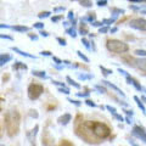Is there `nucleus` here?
Returning a JSON list of instances; mask_svg holds the SVG:
<instances>
[{
	"mask_svg": "<svg viewBox=\"0 0 146 146\" xmlns=\"http://www.w3.org/2000/svg\"><path fill=\"white\" fill-rule=\"evenodd\" d=\"M56 40H57L58 43H60V45H62V46H66V45H67V42H66V40L63 39V38H60V36H57Z\"/></svg>",
	"mask_w": 146,
	"mask_h": 146,
	"instance_id": "obj_34",
	"label": "nucleus"
},
{
	"mask_svg": "<svg viewBox=\"0 0 146 146\" xmlns=\"http://www.w3.org/2000/svg\"><path fill=\"white\" fill-rule=\"evenodd\" d=\"M91 26H93V27H102V23H101V22H93Z\"/></svg>",
	"mask_w": 146,
	"mask_h": 146,
	"instance_id": "obj_47",
	"label": "nucleus"
},
{
	"mask_svg": "<svg viewBox=\"0 0 146 146\" xmlns=\"http://www.w3.org/2000/svg\"><path fill=\"white\" fill-rule=\"evenodd\" d=\"M50 15H51V12H50V11H44V12H40L39 15H38V17L40 18V20H43V18L50 17Z\"/></svg>",
	"mask_w": 146,
	"mask_h": 146,
	"instance_id": "obj_25",
	"label": "nucleus"
},
{
	"mask_svg": "<svg viewBox=\"0 0 146 146\" xmlns=\"http://www.w3.org/2000/svg\"><path fill=\"white\" fill-rule=\"evenodd\" d=\"M67 100H68V101H70L72 105H76L77 107H79L80 105H82V102H80V101H78V100H74V99H71V98H68Z\"/></svg>",
	"mask_w": 146,
	"mask_h": 146,
	"instance_id": "obj_28",
	"label": "nucleus"
},
{
	"mask_svg": "<svg viewBox=\"0 0 146 146\" xmlns=\"http://www.w3.org/2000/svg\"><path fill=\"white\" fill-rule=\"evenodd\" d=\"M77 55H78V56H79V57L82 58V60H83L84 62H86V63H88V62L90 61V60H89V57H86V56H85V55H84L83 52H82V51H80V50H78V51H77Z\"/></svg>",
	"mask_w": 146,
	"mask_h": 146,
	"instance_id": "obj_23",
	"label": "nucleus"
},
{
	"mask_svg": "<svg viewBox=\"0 0 146 146\" xmlns=\"http://www.w3.org/2000/svg\"><path fill=\"white\" fill-rule=\"evenodd\" d=\"M131 134L134 136H136L138 139H140L143 143H146V134H145V129L140 125H134L133 130H131Z\"/></svg>",
	"mask_w": 146,
	"mask_h": 146,
	"instance_id": "obj_5",
	"label": "nucleus"
},
{
	"mask_svg": "<svg viewBox=\"0 0 146 146\" xmlns=\"http://www.w3.org/2000/svg\"><path fill=\"white\" fill-rule=\"evenodd\" d=\"M0 146H5V145H0Z\"/></svg>",
	"mask_w": 146,
	"mask_h": 146,
	"instance_id": "obj_58",
	"label": "nucleus"
},
{
	"mask_svg": "<svg viewBox=\"0 0 146 146\" xmlns=\"http://www.w3.org/2000/svg\"><path fill=\"white\" fill-rule=\"evenodd\" d=\"M29 38L32 40H38V35H32V34H29Z\"/></svg>",
	"mask_w": 146,
	"mask_h": 146,
	"instance_id": "obj_52",
	"label": "nucleus"
},
{
	"mask_svg": "<svg viewBox=\"0 0 146 146\" xmlns=\"http://www.w3.org/2000/svg\"><path fill=\"white\" fill-rule=\"evenodd\" d=\"M79 32H80L82 35H86V34H88V27H86L85 23H82V27H80Z\"/></svg>",
	"mask_w": 146,
	"mask_h": 146,
	"instance_id": "obj_22",
	"label": "nucleus"
},
{
	"mask_svg": "<svg viewBox=\"0 0 146 146\" xmlns=\"http://www.w3.org/2000/svg\"><path fill=\"white\" fill-rule=\"evenodd\" d=\"M10 29L20 32V33H25V32L29 31V27H27V26H10Z\"/></svg>",
	"mask_w": 146,
	"mask_h": 146,
	"instance_id": "obj_12",
	"label": "nucleus"
},
{
	"mask_svg": "<svg viewBox=\"0 0 146 146\" xmlns=\"http://www.w3.org/2000/svg\"><path fill=\"white\" fill-rule=\"evenodd\" d=\"M93 78H94L93 74H86V73H79L78 74V79L79 80H90Z\"/></svg>",
	"mask_w": 146,
	"mask_h": 146,
	"instance_id": "obj_14",
	"label": "nucleus"
},
{
	"mask_svg": "<svg viewBox=\"0 0 146 146\" xmlns=\"http://www.w3.org/2000/svg\"><path fill=\"white\" fill-rule=\"evenodd\" d=\"M79 4L83 7H91L93 6V1H89V0H82V1H79Z\"/></svg>",
	"mask_w": 146,
	"mask_h": 146,
	"instance_id": "obj_20",
	"label": "nucleus"
},
{
	"mask_svg": "<svg viewBox=\"0 0 146 146\" xmlns=\"http://www.w3.org/2000/svg\"><path fill=\"white\" fill-rule=\"evenodd\" d=\"M38 129H39V127H38V125H35L34 129L31 131V134H28L29 140H33V138H35V135H36V131H38Z\"/></svg>",
	"mask_w": 146,
	"mask_h": 146,
	"instance_id": "obj_24",
	"label": "nucleus"
},
{
	"mask_svg": "<svg viewBox=\"0 0 146 146\" xmlns=\"http://www.w3.org/2000/svg\"><path fill=\"white\" fill-rule=\"evenodd\" d=\"M66 34L73 36V38H76V36H77V31H76L74 27H70V28L66 29Z\"/></svg>",
	"mask_w": 146,
	"mask_h": 146,
	"instance_id": "obj_18",
	"label": "nucleus"
},
{
	"mask_svg": "<svg viewBox=\"0 0 146 146\" xmlns=\"http://www.w3.org/2000/svg\"><path fill=\"white\" fill-rule=\"evenodd\" d=\"M108 31H110V28H108V27H106V26H105V27H100V28H99V33L105 34V33H107Z\"/></svg>",
	"mask_w": 146,
	"mask_h": 146,
	"instance_id": "obj_33",
	"label": "nucleus"
},
{
	"mask_svg": "<svg viewBox=\"0 0 146 146\" xmlns=\"http://www.w3.org/2000/svg\"><path fill=\"white\" fill-rule=\"evenodd\" d=\"M116 20H117V17L113 16V17H111V18H107V20H102V21H101V23H102V26H106V27H108L110 25L115 23Z\"/></svg>",
	"mask_w": 146,
	"mask_h": 146,
	"instance_id": "obj_15",
	"label": "nucleus"
},
{
	"mask_svg": "<svg viewBox=\"0 0 146 146\" xmlns=\"http://www.w3.org/2000/svg\"><path fill=\"white\" fill-rule=\"evenodd\" d=\"M95 90H98L100 94H105V93H106V89H105L104 86H101V85H95Z\"/></svg>",
	"mask_w": 146,
	"mask_h": 146,
	"instance_id": "obj_30",
	"label": "nucleus"
},
{
	"mask_svg": "<svg viewBox=\"0 0 146 146\" xmlns=\"http://www.w3.org/2000/svg\"><path fill=\"white\" fill-rule=\"evenodd\" d=\"M129 27H131V28H134V29L145 32V29H146L145 18H134V20H131L129 22Z\"/></svg>",
	"mask_w": 146,
	"mask_h": 146,
	"instance_id": "obj_4",
	"label": "nucleus"
},
{
	"mask_svg": "<svg viewBox=\"0 0 146 146\" xmlns=\"http://www.w3.org/2000/svg\"><path fill=\"white\" fill-rule=\"evenodd\" d=\"M66 7L65 6H60V7H55L54 9V12H61V11H65Z\"/></svg>",
	"mask_w": 146,
	"mask_h": 146,
	"instance_id": "obj_40",
	"label": "nucleus"
},
{
	"mask_svg": "<svg viewBox=\"0 0 146 146\" xmlns=\"http://www.w3.org/2000/svg\"><path fill=\"white\" fill-rule=\"evenodd\" d=\"M106 108L110 112H111V115H113V113H116V112H117L116 107H112V106H110V105H107V106H106Z\"/></svg>",
	"mask_w": 146,
	"mask_h": 146,
	"instance_id": "obj_37",
	"label": "nucleus"
},
{
	"mask_svg": "<svg viewBox=\"0 0 146 146\" xmlns=\"http://www.w3.org/2000/svg\"><path fill=\"white\" fill-rule=\"evenodd\" d=\"M134 100L136 101V105H138V106H139V108L141 110V112H143L144 115H145V112H146V108H145V106H144V104L141 102V100H140L138 96H134Z\"/></svg>",
	"mask_w": 146,
	"mask_h": 146,
	"instance_id": "obj_17",
	"label": "nucleus"
},
{
	"mask_svg": "<svg viewBox=\"0 0 146 146\" xmlns=\"http://www.w3.org/2000/svg\"><path fill=\"white\" fill-rule=\"evenodd\" d=\"M130 144H131V145H133V146H138V145H135V144L133 143V141H130Z\"/></svg>",
	"mask_w": 146,
	"mask_h": 146,
	"instance_id": "obj_57",
	"label": "nucleus"
},
{
	"mask_svg": "<svg viewBox=\"0 0 146 146\" xmlns=\"http://www.w3.org/2000/svg\"><path fill=\"white\" fill-rule=\"evenodd\" d=\"M130 4H144V1H141V0H131Z\"/></svg>",
	"mask_w": 146,
	"mask_h": 146,
	"instance_id": "obj_49",
	"label": "nucleus"
},
{
	"mask_svg": "<svg viewBox=\"0 0 146 146\" xmlns=\"http://www.w3.org/2000/svg\"><path fill=\"white\" fill-rule=\"evenodd\" d=\"M33 27H34V28H36V29L43 31L44 29V23H43V22H35V23L33 25Z\"/></svg>",
	"mask_w": 146,
	"mask_h": 146,
	"instance_id": "obj_27",
	"label": "nucleus"
},
{
	"mask_svg": "<svg viewBox=\"0 0 146 146\" xmlns=\"http://www.w3.org/2000/svg\"><path fill=\"white\" fill-rule=\"evenodd\" d=\"M108 32H110V33H112V34H113V33H116V32H118V28H117V27H113V28H110V31H108Z\"/></svg>",
	"mask_w": 146,
	"mask_h": 146,
	"instance_id": "obj_48",
	"label": "nucleus"
},
{
	"mask_svg": "<svg viewBox=\"0 0 146 146\" xmlns=\"http://www.w3.org/2000/svg\"><path fill=\"white\" fill-rule=\"evenodd\" d=\"M11 50H12V51H15V52H17V54H20L21 56H25V57H28V58H34V60L36 58V57L34 56V55H31V54L26 52V51H23V50H21V49H18V48L12 46V48H11Z\"/></svg>",
	"mask_w": 146,
	"mask_h": 146,
	"instance_id": "obj_10",
	"label": "nucleus"
},
{
	"mask_svg": "<svg viewBox=\"0 0 146 146\" xmlns=\"http://www.w3.org/2000/svg\"><path fill=\"white\" fill-rule=\"evenodd\" d=\"M66 80H67V83H68V84L72 85V86H74L76 89H80V84H78L74 79H72L71 77H66Z\"/></svg>",
	"mask_w": 146,
	"mask_h": 146,
	"instance_id": "obj_16",
	"label": "nucleus"
},
{
	"mask_svg": "<svg viewBox=\"0 0 146 146\" xmlns=\"http://www.w3.org/2000/svg\"><path fill=\"white\" fill-rule=\"evenodd\" d=\"M62 18V16H54V17H51V21L54 22V23H56V22H58Z\"/></svg>",
	"mask_w": 146,
	"mask_h": 146,
	"instance_id": "obj_42",
	"label": "nucleus"
},
{
	"mask_svg": "<svg viewBox=\"0 0 146 146\" xmlns=\"http://www.w3.org/2000/svg\"><path fill=\"white\" fill-rule=\"evenodd\" d=\"M134 54L135 55H138V56H140V57H145V55H146V51H145V50H135V51H134Z\"/></svg>",
	"mask_w": 146,
	"mask_h": 146,
	"instance_id": "obj_26",
	"label": "nucleus"
},
{
	"mask_svg": "<svg viewBox=\"0 0 146 146\" xmlns=\"http://www.w3.org/2000/svg\"><path fill=\"white\" fill-rule=\"evenodd\" d=\"M12 60V56L10 54H0V66L6 65L7 62H10Z\"/></svg>",
	"mask_w": 146,
	"mask_h": 146,
	"instance_id": "obj_9",
	"label": "nucleus"
},
{
	"mask_svg": "<svg viewBox=\"0 0 146 146\" xmlns=\"http://www.w3.org/2000/svg\"><path fill=\"white\" fill-rule=\"evenodd\" d=\"M61 146H73V145H72L71 143H68V141H63Z\"/></svg>",
	"mask_w": 146,
	"mask_h": 146,
	"instance_id": "obj_51",
	"label": "nucleus"
},
{
	"mask_svg": "<svg viewBox=\"0 0 146 146\" xmlns=\"http://www.w3.org/2000/svg\"><path fill=\"white\" fill-rule=\"evenodd\" d=\"M12 68H13V70H18V68H21V70H25L26 71L28 67H27V65H25V63H22V62H16L15 65L12 66Z\"/></svg>",
	"mask_w": 146,
	"mask_h": 146,
	"instance_id": "obj_19",
	"label": "nucleus"
},
{
	"mask_svg": "<svg viewBox=\"0 0 146 146\" xmlns=\"http://www.w3.org/2000/svg\"><path fill=\"white\" fill-rule=\"evenodd\" d=\"M52 60H54V62L55 63H56V65H63V63H62V60H60V58H58V57H52Z\"/></svg>",
	"mask_w": 146,
	"mask_h": 146,
	"instance_id": "obj_41",
	"label": "nucleus"
},
{
	"mask_svg": "<svg viewBox=\"0 0 146 146\" xmlns=\"http://www.w3.org/2000/svg\"><path fill=\"white\" fill-rule=\"evenodd\" d=\"M95 20H96V16H95V13H88V16H85V17H82V22H86V21H89V22H95Z\"/></svg>",
	"mask_w": 146,
	"mask_h": 146,
	"instance_id": "obj_13",
	"label": "nucleus"
},
{
	"mask_svg": "<svg viewBox=\"0 0 146 146\" xmlns=\"http://www.w3.org/2000/svg\"><path fill=\"white\" fill-rule=\"evenodd\" d=\"M141 100H143V104L146 101V98H145V95H143V96H141Z\"/></svg>",
	"mask_w": 146,
	"mask_h": 146,
	"instance_id": "obj_56",
	"label": "nucleus"
},
{
	"mask_svg": "<svg viewBox=\"0 0 146 146\" xmlns=\"http://www.w3.org/2000/svg\"><path fill=\"white\" fill-rule=\"evenodd\" d=\"M0 28H10V26H9V25H1V23H0Z\"/></svg>",
	"mask_w": 146,
	"mask_h": 146,
	"instance_id": "obj_54",
	"label": "nucleus"
},
{
	"mask_svg": "<svg viewBox=\"0 0 146 146\" xmlns=\"http://www.w3.org/2000/svg\"><path fill=\"white\" fill-rule=\"evenodd\" d=\"M107 4H108L107 0H99V1H96V5L100 6V7H101V6H106Z\"/></svg>",
	"mask_w": 146,
	"mask_h": 146,
	"instance_id": "obj_32",
	"label": "nucleus"
},
{
	"mask_svg": "<svg viewBox=\"0 0 146 146\" xmlns=\"http://www.w3.org/2000/svg\"><path fill=\"white\" fill-rule=\"evenodd\" d=\"M40 35H42V36H45V38H48L50 34L48 33V32H45V31H40Z\"/></svg>",
	"mask_w": 146,
	"mask_h": 146,
	"instance_id": "obj_46",
	"label": "nucleus"
},
{
	"mask_svg": "<svg viewBox=\"0 0 146 146\" xmlns=\"http://www.w3.org/2000/svg\"><path fill=\"white\" fill-rule=\"evenodd\" d=\"M68 20H71V21H73V20H74V12H73V11H70V12H68Z\"/></svg>",
	"mask_w": 146,
	"mask_h": 146,
	"instance_id": "obj_44",
	"label": "nucleus"
},
{
	"mask_svg": "<svg viewBox=\"0 0 146 146\" xmlns=\"http://www.w3.org/2000/svg\"><path fill=\"white\" fill-rule=\"evenodd\" d=\"M125 121H127V123H128V124H131V119H130L129 117H127V118H125Z\"/></svg>",
	"mask_w": 146,
	"mask_h": 146,
	"instance_id": "obj_55",
	"label": "nucleus"
},
{
	"mask_svg": "<svg viewBox=\"0 0 146 146\" xmlns=\"http://www.w3.org/2000/svg\"><path fill=\"white\" fill-rule=\"evenodd\" d=\"M57 91H60V93H62V94H66V95H68L71 93L70 89L66 88V86H65V88H57Z\"/></svg>",
	"mask_w": 146,
	"mask_h": 146,
	"instance_id": "obj_31",
	"label": "nucleus"
},
{
	"mask_svg": "<svg viewBox=\"0 0 146 146\" xmlns=\"http://www.w3.org/2000/svg\"><path fill=\"white\" fill-rule=\"evenodd\" d=\"M99 68L102 71V73H104L105 76H110V74H112V73H113V72H112V70H108V68L104 67V66H99Z\"/></svg>",
	"mask_w": 146,
	"mask_h": 146,
	"instance_id": "obj_21",
	"label": "nucleus"
},
{
	"mask_svg": "<svg viewBox=\"0 0 146 146\" xmlns=\"http://www.w3.org/2000/svg\"><path fill=\"white\" fill-rule=\"evenodd\" d=\"M52 84L54 85H57L58 88H65V86H66L65 83H61V82H57V80H52Z\"/></svg>",
	"mask_w": 146,
	"mask_h": 146,
	"instance_id": "obj_35",
	"label": "nucleus"
},
{
	"mask_svg": "<svg viewBox=\"0 0 146 146\" xmlns=\"http://www.w3.org/2000/svg\"><path fill=\"white\" fill-rule=\"evenodd\" d=\"M118 72H119L121 73V74H123V76H128V74H129V73H128L127 71H124V70H122V68H118Z\"/></svg>",
	"mask_w": 146,
	"mask_h": 146,
	"instance_id": "obj_45",
	"label": "nucleus"
},
{
	"mask_svg": "<svg viewBox=\"0 0 146 146\" xmlns=\"http://www.w3.org/2000/svg\"><path fill=\"white\" fill-rule=\"evenodd\" d=\"M125 80L128 82V84L133 85L134 88H135L136 90H138V91H145V88H144V86L141 85V84H140V83H139V82L136 80V79H134V78H133V77H131L130 74H128V76L125 77Z\"/></svg>",
	"mask_w": 146,
	"mask_h": 146,
	"instance_id": "obj_6",
	"label": "nucleus"
},
{
	"mask_svg": "<svg viewBox=\"0 0 146 146\" xmlns=\"http://www.w3.org/2000/svg\"><path fill=\"white\" fill-rule=\"evenodd\" d=\"M125 113H127L128 116H134V112H133V110H131V111H130V110H128V111H125Z\"/></svg>",
	"mask_w": 146,
	"mask_h": 146,
	"instance_id": "obj_50",
	"label": "nucleus"
},
{
	"mask_svg": "<svg viewBox=\"0 0 146 146\" xmlns=\"http://www.w3.org/2000/svg\"><path fill=\"white\" fill-rule=\"evenodd\" d=\"M82 43L84 44V46L88 49V50H91V49H90V42H89V40L86 39V38H82Z\"/></svg>",
	"mask_w": 146,
	"mask_h": 146,
	"instance_id": "obj_29",
	"label": "nucleus"
},
{
	"mask_svg": "<svg viewBox=\"0 0 146 146\" xmlns=\"http://www.w3.org/2000/svg\"><path fill=\"white\" fill-rule=\"evenodd\" d=\"M71 119H72V116L70 115V113H65V115H62V116L58 117L57 122L60 123L61 125H67L68 123L71 122Z\"/></svg>",
	"mask_w": 146,
	"mask_h": 146,
	"instance_id": "obj_8",
	"label": "nucleus"
},
{
	"mask_svg": "<svg viewBox=\"0 0 146 146\" xmlns=\"http://www.w3.org/2000/svg\"><path fill=\"white\" fill-rule=\"evenodd\" d=\"M106 46L111 52H116V54H124V52H127L128 50H129L128 44H125L124 42L118 40V39H110V40H107Z\"/></svg>",
	"mask_w": 146,
	"mask_h": 146,
	"instance_id": "obj_2",
	"label": "nucleus"
},
{
	"mask_svg": "<svg viewBox=\"0 0 146 146\" xmlns=\"http://www.w3.org/2000/svg\"><path fill=\"white\" fill-rule=\"evenodd\" d=\"M32 74L34 77H38V78H42V79H49V77L46 74L45 71H38V70H33L32 71Z\"/></svg>",
	"mask_w": 146,
	"mask_h": 146,
	"instance_id": "obj_11",
	"label": "nucleus"
},
{
	"mask_svg": "<svg viewBox=\"0 0 146 146\" xmlns=\"http://www.w3.org/2000/svg\"><path fill=\"white\" fill-rule=\"evenodd\" d=\"M88 127L90 128V131L94 135H96L100 139H106L107 136L111 134V129L105 124V123L100 122H89Z\"/></svg>",
	"mask_w": 146,
	"mask_h": 146,
	"instance_id": "obj_1",
	"label": "nucleus"
},
{
	"mask_svg": "<svg viewBox=\"0 0 146 146\" xmlns=\"http://www.w3.org/2000/svg\"><path fill=\"white\" fill-rule=\"evenodd\" d=\"M55 68H56V70H62L63 65H55Z\"/></svg>",
	"mask_w": 146,
	"mask_h": 146,
	"instance_id": "obj_53",
	"label": "nucleus"
},
{
	"mask_svg": "<svg viewBox=\"0 0 146 146\" xmlns=\"http://www.w3.org/2000/svg\"><path fill=\"white\" fill-rule=\"evenodd\" d=\"M0 39H7V40H13V38L12 36H10V35H5V34H0Z\"/></svg>",
	"mask_w": 146,
	"mask_h": 146,
	"instance_id": "obj_39",
	"label": "nucleus"
},
{
	"mask_svg": "<svg viewBox=\"0 0 146 146\" xmlns=\"http://www.w3.org/2000/svg\"><path fill=\"white\" fill-rule=\"evenodd\" d=\"M85 104L88 105V106H90V107H96V104H95L94 101H91V100H89V99L85 100Z\"/></svg>",
	"mask_w": 146,
	"mask_h": 146,
	"instance_id": "obj_36",
	"label": "nucleus"
},
{
	"mask_svg": "<svg viewBox=\"0 0 146 146\" xmlns=\"http://www.w3.org/2000/svg\"><path fill=\"white\" fill-rule=\"evenodd\" d=\"M77 96H79V98H88L89 93H77Z\"/></svg>",
	"mask_w": 146,
	"mask_h": 146,
	"instance_id": "obj_43",
	"label": "nucleus"
},
{
	"mask_svg": "<svg viewBox=\"0 0 146 146\" xmlns=\"http://www.w3.org/2000/svg\"><path fill=\"white\" fill-rule=\"evenodd\" d=\"M51 51H48V50H44V51H40V55L42 56H51Z\"/></svg>",
	"mask_w": 146,
	"mask_h": 146,
	"instance_id": "obj_38",
	"label": "nucleus"
},
{
	"mask_svg": "<svg viewBox=\"0 0 146 146\" xmlns=\"http://www.w3.org/2000/svg\"><path fill=\"white\" fill-rule=\"evenodd\" d=\"M101 83L104 84V85H106V86H108V88H111L112 90H115L116 91V93L118 94V95H121V96L122 98H125V94L124 93H123V91L119 89V88H118V86L117 85H115V84H112L111 83V82H108V80H102L101 82Z\"/></svg>",
	"mask_w": 146,
	"mask_h": 146,
	"instance_id": "obj_7",
	"label": "nucleus"
},
{
	"mask_svg": "<svg viewBox=\"0 0 146 146\" xmlns=\"http://www.w3.org/2000/svg\"><path fill=\"white\" fill-rule=\"evenodd\" d=\"M44 91V86L42 84H31L28 86V98L31 100H36Z\"/></svg>",
	"mask_w": 146,
	"mask_h": 146,
	"instance_id": "obj_3",
	"label": "nucleus"
}]
</instances>
